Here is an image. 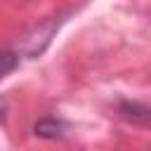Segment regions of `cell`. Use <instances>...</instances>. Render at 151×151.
Listing matches in <instances>:
<instances>
[{
    "label": "cell",
    "mask_w": 151,
    "mask_h": 151,
    "mask_svg": "<svg viewBox=\"0 0 151 151\" xmlns=\"http://www.w3.org/2000/svg\"><path fill=\"white\" fill-rule=\"evenodd\" d=\"M57 28H59V17H52L50 21H45V24L35 26V28L24 38V42L19 45V54L38 57V54L50 45V40H52V35L57 33Z\"/></svg>",
    "instance_id": "cell-1"
},
{
    "label": "cell",
    "mask_w": 151,
    "mask_h": 151,
    "mask_svg": "<svg viewBox=\"0 0 151 151\" xmlns=\"http://www.w3.org/2000/svg\"><path fill=\"white\" fill-rule=\"evenodd\" d=\"M120 116L130 123H137V125H146L149 120V109L139 101H120Z\"/></svg>",
    "instance_id": "cell-2"
},
{
    "label": "cell",
    "mask_w": 151,
    "mask_h": 151,
    "mask_svg": "<svg viewBox=\"0 0 151 151\" xmlns=\"http://www.w3.org/2000/svg\"><path fill=\"white\" fill-rule=\"evenodd\" d=\"M64 130H66V125H64L59 118H42V120H38L35 127H33V132H35L38 137H42V139H57V137L64 134Z\"/></svg>",
    "instance_id": "cell-3"
},
{
    "label": "cell",
    "mask_w": 151,
    "mask_h": 151,
    "mask_svg": "<svg viewBox=\"0 0 151 151\" xmlns=\"http://www.w3.org/2000/svg\"><path fill=\"white\" fill-rule=\"evenodd\" d=\"M19 66V52L17 50H0V78L12 73Z\"/></svg>",
    "instance_id": "cell-4"
},
{
    "label": "cell",
    "mask_w": 151,
    "mask_h": 151,
    "mask_svg": "<svg viewBox=\"0 0 151 151\" xmlns=\"http://www.w3.org/2000/svg\"><path fill=\"white\" fill-rule=\"evenodd\" d=\"M5 113H7V101H5L2 97H0V123L5 120Z\"/></svg>",
    "instance_id": "cell-5"
}]
</instances>
